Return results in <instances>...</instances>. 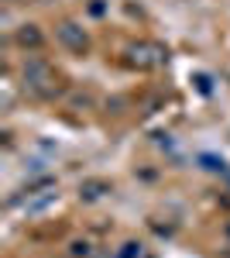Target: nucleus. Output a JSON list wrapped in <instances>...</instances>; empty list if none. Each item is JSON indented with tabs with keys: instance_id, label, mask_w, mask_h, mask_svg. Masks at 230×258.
Masks as SVG:
<instances>
[{
	"instance_id": "20e7f679",
	"label": "nucleus",
	"mask_w": 230,
	"mask_h": 258,
	"mask_svg": "<svg viewBox=\"0 0 230 258\" xmlns=\"http://www.w3.org/2000/svg\"><path fill=\"white\" fill-rule=\"evenodd\" d=\"M110 189H114V186H110L107 179H83V182H79V200H83V203H96V200L107 197Z\"/></svg>"
},
{
	"instance_id": "6e6552de",
	"label": "nucleus",
	"mask_w": 230,
	"mask_h": 258,
	"mask_svg": "<svg viewBox=\"0 0 230 258\" xmlns=\"http://www.w3.org/2000/svg\"><path fill=\"white\" fill-rule=\"evenodd\" d=\"M196 83H199V90H203V93H210V76H203V73H199Z\"/></svg>"
},
{
	"instance_id": "0eeeda50",
	"label": "nucleus",
	"mask_w": 230,
	"mask_h": 258,
	"mask_svg": "<svg viewBox=\"0 0 230 258\" xmlns=\"http://www.w3.org/2000/svg\"><path fill=\"white\" fill-rule=\"evenodd\" d=\"M114 258H141V244H137V241H127Z\"/></svg>"
},
{
	"instance_id": "f03ea898",
	"label": "nucleus",
	"mask_w": 230,
	"mask_h": 258,
	"mask_svg": "<svg viewBox=\"0 0 230 258\" xmlns=\"http://www.w3.org/2000/svg\"><path fill=\"white\" fill-rule=\"evenodd\" d=\"M124 62L131 69H162L169 66V48L162 41H131L124 48Z\"/></svg>"
},
{
	"instance_id": "7ed1b4c3",
	"label": "nucleus",
	"mask_w": 230,
	"mask_h": 258,
	"mask_svg": "<svg viewBox=\"0 0 230 258\" xmlns=\"http://www.w3.org/2000/svg\"><path fill=\"white\" fill-rule=\"evenodd\" d=\"M55 38L62 48H69V52H76V55H83L86 48H90V35L83 31V24H76V21H62L55 28Z\"/></svg>"
},
{
	"instance_id": "f257e3e1",
	"label": "nucleus",
	"mask_w": 230,
	"mask_h": 258,
	"mask_svg": "<svg viewBox=\"0 0 230 258\" xmlns=\"http://www.w3.org/2000/svg\"><path fill=\"white\" fill-rule=\"evenodd\" d=\"M21 83H24V90L31 97H38V100H52V97L62 93V80H58L55 66L48 59H38V55L24 59V66H21Z\"/></svg>"
},
{
	"instance_id": "39448f33",
	"label": "nucleus",
	"mask_w": 230,
	"mask_h": 258,
	"mask_svg": "<svg viewBox=\"0 0 230 258\" xmlns=\"http://www.w3.org/2000/svg\"><path fill=\"white\" fill-rule=\"evenodd\" d=\"M14 41H18L21 48H41L45 45V35H41L38 24H21V28H14Z\"/></svg>"
},
{
	"instance_id": "423d86ee",
	"label": "nucleus",
	"mask_w": 230,
	"mask_h": 258,
	"mask_svg": "<svg viewBox=\"0 0 230 258\" xmlns=\"http://www.w3.org/2000/svg\"><path fill=\"white\" fill-rule=\"evenodd\" d=\"M65 255L69 258H96V244L90 238H72L65 244Z\"/></svg>"
},
{
	"instance_id": "1a4fd4ad",
	"label": "nucleus",
	"mask_w": 230,
	"mask_h": 258,
	"mask_svg": "<svg viewBox=\"0 0 230 258\" xmlns=\"http://www.w3.org/2000/svg\"><path fill=\"white\" fill-rule=\"evenodd\" d=\"M4 4H18V0H4Z\"/></svg>"
}]
</instances>
